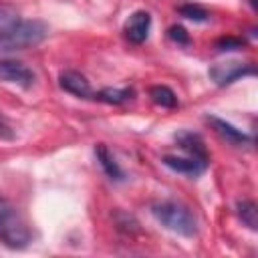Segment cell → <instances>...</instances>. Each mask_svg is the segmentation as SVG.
Here are the masks:
<instances>
[{"label":"cell","instance_id":"6da1fadb","mask_svg":"<svg viewBox=\"0 0 258 258\" xmlns=\"http://www.w3.org/2000/svg\"><path fill=\"white\" fill-rule=\"evenodd\" d=\"M32 240L30 228L18 208L0 194V244L10 250H24Z\"/></svg>","mask_w":258,"mask_h":258},{"label":"cell","instance_id":"52a82bcc","mask_svg":"<svg viewBox=\"0 0 258 258\" xmlns=\"http://www.w3.org/2000/svg\"><path fill=\"white\" fill-rule=\"evenodd\" d=\"M206 123H208L226 143H230V145H234V147H248V145H252V137H250V135H246L244 131L236 129L234 125H230V123L224 121V119H218V117H214V115H208V117H206Z\"/></svg>","mask_w":258,"mask_h":258},{"label":"cell","instance_id":"30bf717a","mask_svg":"<svg viewBox=\"0 0 258 258\" xmlns=\"http://www.w3.org/2000/svg\"><path fill=\"white\" fill-rule=\"evenodd\" d=\"M95 155H97V161H99V165L103 167V171H105V175L109 179H113V181H123L125 179L123 169L119 167V163L115 161L113 153L107 149L105 143H97L95 145Z\"/></svg>","mask_w":258,"mask_h":258},{"label":"cell","instance_id":"8fae6325","mask_svg":"<svg viewBox=\"0 0 258 258\" xmlns=\"http://www.w3.org/2000/svg\"><path fill=\"white\" fill-rule=\"evenodd\" d=\"M175 139H177L179 147L183 151H187V155H196L200 159H208L210 161L208 151H206V145H204V139L198 133H194V131H179L175 135Z\"/></svg>","mask_w":258,"mask_h":258},{"label":"cell","instance_id":"7c38bea8","mask_svg":"<svg viewBox=\"0 0 258 258\" xmlns=\"http://www.w3.org/2000/svg\"><path fill=\"white\" fill-rule=\"evenodd\" d=\"M133 95H135V91L129 89V87H125V89L107 87V89H101V91L95 95V99L101 101V103H107V105H123V103L131 101Z\"/></svg>","mask_w":258,"mask_h":258},{"label":"cell","instance_id":"4fadbf2b","mask_svg":"<svg viewBox=\"0 0 258 258\" xmlns=\"http://www.w3.org/2000/svg\"><path fill=\"white\" fill-rule=\"evenodd\" d=\"M149 97L161 109H175L177 107V95L165 85H153L149 89Z\"/></svg>","mask_w":258,"mask_h":258},{"label":"cell","instance_id":"e0dca14e","mask_svg":"<svg viewBox=\"0 0 258 258\" xmlns=\"http://www.w3.org/2000/svg\"><path fill=\"white\" fill-rule=\"evenodd\" d=\"M115 222H117V228L119 230H123V232H127V234H135V232H139V224H137V220L133 218V216H129V214H125V212H115Z\"/></svg>","mask_w":258,"mask_h":258},{"label":"cell","instance_id":"ffe728a7","mask_svg":"<svg viewBox=\"0 0 258 258\" xmlns=\"http://www.w3.org/2000/svg\"><path fill=\"white\" fill-rule=\"evenodd\" d=\"M0 139H6V141L14 139V131H12L10 123L6 121V117L2 113H0Z\"/></svg>","mask_w":258,"mask_h":258},{"label":"cell","instance_id":"8992f818","mask_svg":"<svg viewBox=\"0 0 258 258\" xmlns=\"http://www.w3.org/2000/svg\"><path fill=\"white\" fill-rule=\"evenodd\" d=\"M149 28H151V14L147 10H135L127 18V22L123 26V32H125V38L131 44H141V42L147 40Z\"/></svg>","mask_w":258,"mask_h":258},{"label":"cell","instance_id":"3957f363","mask_svg":"<svg viewBox=\"0 0 258 258\" xmlns=\"http://www.w3.org/2000/svg\"><path fill=\"white\" fill-rule=\"evenodd\" d=\"M48 34V26L40 20H20L16 28L0 42L2 50H24L40 44Z\"/></svg>","mask_w":258,"mask_h":258},{"label":"cell","instance_id":"d6986e66","mask_svg":"<svg viewBox=\"0 0 258 258\" xmlns=\"http://www.w3.org/2000/svg\"><path fill=\"white\" fill-rule=\"evenodd\" d=\"M167 36H169L173 42H177V44H189V34H187V30H185L183 26H179V24L169 26Z\"/></svg>","mask_w":258,"mask_h":258},{"label":"cell","instance_id":"ac0fdd59","mask_svg":"<svg viewBox=\"0 0 258 258\" xmlns=\"http://www.w3.org/2000/svg\"><path fill=\"white\" fill-rule=\"evenodd\" d=\"M216 48L220 52H226V50H240L244 48V40L238 38V36H222L216 40Z\"/></svg>","mask_w":258,"mask_h":258},{"label":"cell","instance_id":"9c48e42d","mask_svg":"<svg viewBox=\"0 0 258 258\" xmlns=\"http://www.w3.org/2000/svg\"><path fill=\"white\" fill-rule=\"evenodd\" d=\"M163 163L177 171V173H185V175H200L208 169V159H200L196 155H187V157H177V155H165Z\"/></svg>","mask_w":258,"mask_h":258},{"label":"cell","instance_id":"9a60e30c","mask_svg":"<svg viewBox=\"0 0 258 258\" xmlns=\"http://www.w3.org/2000/svg\"><path fill=\"white\" fill-rule=\"evenodd\" d=\"M236 212H238V218L242 220L244 226H248L250 230L258 228V208L252 200H238Z\"/></svg>","mask_w":258,"mask_h":258},{"label":"cell","instance_id":"7a4b0ae2","mask_svg":"<svg viewBox=\"0 0 258 258\" xmlns=\"http://www.w3.org/2000/svg\"><path fill=\"white\" fill-rule=\"evenodd\" d=\"M151 214L161 226H165L167 230L183 238H194L198 234V218L181 202H175V200L155 202L151 204Z\"/></svg>","mask_w":258,"mask_h":258},{"label":"cell","instance_id":"5b68a950","mask_svg":"<svg viewBox=\"0 0 258 258\" xmlns=\"http://www.w3.org/2000/svg\"><path fill=\"white\" fill-rule=\"evenodd\" d=\"M0 79L22 89H30L34 85V73L20 60H0Z\"/></svg>","mask_w":258,"mask_h":258},{"label":"cell","instance_id":"277c9868","mask_svg":"<svg viewBox=\"0 0 258 258\" xmlns=\"http://www.w3.org/2000/svg\"><path fill=\"white\" fill-rule=\"evenodd\" d=\"M210 79L218 85V87H226L232 85L234 81L248 77V75H256V67L252 62H238V60H230V62H218L212 64L208 69Z\"/></svg>","mask_w":258,"mask_h":258},{"label":"cell","instance_id":"2e32d148","mask_svg":"<svg viewBox=\"0 0 258 258\" xmlns=\"http://www.w3.org/2000/svg\"><path fill=\"white\" fill-rule=\"evenodd\" d=\"M179 14L183 16V18H187V20H194V22H204V20H208V10L206 8H202V6H198V4H181L179 8Z\"/></svg>","mask_w":258,"mask_h":258},{"label":"cell","instance_id":"5bb4252c","mask_svg":"<svg viewBox=\"0 0 258 258\" xmlns=\"http://www.w3.org/2000/svg\"><path fill=\"white\" fill-rule=\"evenodd\" d=\"M20 14L14 6H8V4H0V42L16 28V24L20 22Z\"/></svg>","mask_w":258,"mask_h":258},{"label":"cell","instance_id":"ba28073f","mask_svg":"<svg viewBox=\"0 0 258 258\" xmlns=\"http://www.w3.org/2000/svg\"><path fill=\"white\" fill-rule=\"evenodd\" d=\"M58 85H60L62 91H67V93H71L79 99H89L93 95L87 77L81 75L79 71H62L58 75Z\"/></svg>","mask_w":258,"mask_h":258}]
</instances>
